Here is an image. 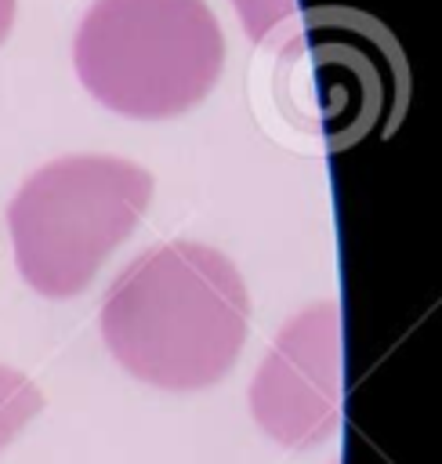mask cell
Segmentation results:
<instances>
[{
	"label": "cell",
	"mask_w": 442,
	"mask_h": 464,
	"mask_svg": "<svg viewBox=\"0 0 442 464\" xmlns=\"http://www.w3.org/2000/svg\"><path fill=\"white\" fill-rule=\"evenodd\" d=\"M232 4L250 40H264L272 29H279L293 14V0H232Z\"/></svg>",
	"instance_id": "obj_7"
},
{
	"label": "cell",
	"mask_w": 442,
	"mask_h": 464,
	"mask_svg": "<svg viewBox=\"0 0 442 464\" xmlns=\"http://www.w3.org/2000/svg\"><path fill=\"white\" fill-rule=\"evenodd\" d=\"M152 174L123 156H62L33 170L7 203L18 276L43 297H76L138 228Z\"/></svg>",
	"instance_id": "obj_3"
},
{
	"label": "cell",
	"mask_w": 442,
	"mask_h": 464,
	"mask_svg": "<svg viewBox=\"0 0 442 464\" xmlns=\"http://www.w3.org/2000/svg\"><path fill=\"white\" fill-rule=\"evenodd\" d=\"M40 410H43L40 388L22 370L0 362V450H7Z\"/></svg>",
	"instance_id": "obj_6"
},
{
	"label": "cell",
	"mask_w": 442,
	"mask_h": 464,
	"mask_svg": "<svg viewBox=\"0 0 442 464\" xmlns=\"http://www.w3.org/2000/svg\"><path fill=\"white\" fill-rule=\"evenodd\" d=\"M80 83L130 120L199 105L225 69V36L207 0H94L72 40Z\"/></svg>",
	"instance_id": "obj_2"
},
{
	"label": "cell",
	"mask_w": 442,
	"mask_h": 464,
	"mask_svg": "<svg viewBox=\"0 0 442 464\" xmlns=\"http://www.w3.org/2000/svg\"><path fill=\"white\" fill-rule=\"evenodd\" d=\"M11 25H14V0H0V44L7 40Z\"/></svg>",
	"instance_id": "obj_8"
},
{
	"label": "cell",
	"mask_w": 442,
	"mask_h": 464,
	"mask_svg": "<svg viewBox=\"0 0 442 464\" xmlns=\"http://www.w3.org/2000/svg\"><path fill=\"white\" fill-rule=\"evenodd\" d=\"M272 94L293 130L341 152L395 123L406 65L395 36L370 14L315 7L279 47Z\"/></svg>",
	"instance_id": "obj_4"
},
{
	"label": "cell",
	"mask_w": 442,
	"mask_h": 464,
	"mask_svg": "<svg viewBox=\"0 0 442 464\" xmlns=\"http://www.w3.org/2000/svg\"><path fill=\"white\" fill-rule=\"evenodd\" d=\"M250 294L228 254L196 239L141 250L101 301V341L138 381L163 392L217 384L239 359Z\"/></svg>",
	"instance_id": "obj_1"
},
{
	"label": "cell",
	"mask_w": 442,
	"mask_h": 464,
	"mask_svg": "<svg viewBox=\"0 0 442 464\" xmlns=\"http://www.w3.org/2000/svg\"><path fill=\"white\" fill-rule=\"evenodd\" d=\"M250 413L268 439L308 450L337 435L344 413V341L337 301L290 315L250 384Z\"/></svg>",
	"instance_id": "obj_5"
}]
</instances>
